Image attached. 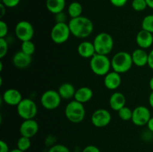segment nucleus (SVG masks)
Instances as JSON below:
<instances>
[{
	"label": "nucleus",
	"mask_w": 153,
	"mask_h": 152,
	"mask_svg": "<svg viewBox=\"0 0 153 152\" xmlns=\"http://www.w3.org/2000/svg\"><path fill=\"white\" fill-rule=\"evenodd\" d=\"M2 99L5 104L10 106H17L22 98V94L16 89L10 88L6 89L2 95Z\"/></svg>",
	"instance_id": "13"
},
{
	"label": "nucleus",
	"mask_w": 153,
	"mask_h": 152,
	"mask_svg": "<svg viewBox=\"0 0 153 152\" xmlns=\"http://www.w3.org/2000/svg\"><path fill=\"white\" fill-rule=\"evenodd\" d=\"M8 33V26L2 19L0 20V38H5Z\"/></svg>",
	"instance_id": "31"
},
{
	"label": "nucleus",
	"mask_w": 153,
	"mask_h": 152,
	"mask_svg": "<svg viewBox=\"0 0 153 152\" xmlns=\"http://www.w3.org/2000/svg\"><path fill=\"white\" fill-rule=\"evenodd\" d=\"M82 11H83V7L82 4L78 1H73L69 4L67 7V13L71 19L82 16Z\"/></svg>",
	"instance_id": "23"
},
{
	"label": "nucleus",
	"mask_w": 153,
	"mask_h": 152,
	"mask_svg": "<svg viewBox=\"0 0 153 152\" xmlns=\"http://www.w3.org/2000/svg\"><path fill=\"white\" fill-rule=\"evenodd\" d=\"M64 113L67 119L72 123H80L85 117V109L83 104L76 100H72L67 104Z\"/></svg>",
	"instance_id": "4"
},
{
	"label": "nucleus",
	"mask_w": 153,
	"mask_h": 152,
	"mask_svg": "<svg viewBox=\"0 0 153 152\" xmlns=\"http://www.w3.org/2000/svg\"><path fill=\"white\" fill-rule=\"evenodd\" d=\"M149 88L151 89V90L153 91V77H151L150 80H149Z\"/></svg>",
	"instance_id": "42"
},
{
	"label": "nucleus",
	"mask_w": 153,
	"mask_h": 152,
	"mask_svg": "<svg viewBox=\"0 0 153 152\" xmlns=\"http://www.w3.org/2000/svg\"><path fill=\"white\" fill-rule=\"evenodd\" d=\"M136 43L140 49H149L153 44V34L141 29L136 36Z\"/></svg>",
	"instance_id": "15"
},
{
	"label": "nucleus",
	"mask_w": 153,
	"mask_h": 152,
	"mask_svg": "<svg viewBox=\"0 0 153 152\" xmlns=\"http://www.w3.org/2000/svg\"><path fill=\"white\" fill-rule=\"evenodd\" d=\"M48 152H70L67 146L61 144L55 145L49 148Z\"/></svg>",
	"instance_id": "30"
},
{
	"label": "nucleus",
	"mask_w": 153,
	"mask_h": 152,
	"mask_svg": "<svg viewBox=\"0 0 153 152\" xmlns=\"http://www.w3.org/2000/svg\"><path fill=\"white\" fill-rule=\"evenodd\" d=\"M78 54L83 58H90L97 54L94 43L89 41H83L79 43L77 48Z\"/></svg>",
	"instance_id": "17"
},
{
	"label": "nucleus",
	"mask_w": 153,
	"mask_h": 152,
	"mask_svg": "<svg viewBox=\"0 0 153 152\" xmlns=\"http://www.w3.org/2000/svg\"><path fill=\"white\" fill-rule=\"evenodd\" d=\"M0 152H10L8 145L3 140L0 141Z\"/></svg>",
	"instance_id": "36"
},
{
	"label": "nucleus",
	"mask_w": 153,
	"mask_h": 152,
	"mask_svg": "<svg viewBox=\"0 0 153 152\" xmlns=\"http://www.w3.org/2000/svg\"><path fill=\"white\" fill-rule=\"evenodd\" d=\"M68 25L72 35L79 39L87 38L94 31V23L86 16L70 19Z\"/></svg>",
	"instance_id": "1"
},
{
	"label": "nucleus",
	"mask_w": 153,
	"mask_h": 152,
	"mask_svg": "<svg viewBox=\"0 0 153 152\" xmlns=\"http://www.w3.org/2000/svg\"><path fill=\"white\" fill-rule=\"evenodd\" d=\"M1 3L5 6L6 7H15L19 4L20 0H1Z\"/></svg>",
	"instance_id": "32"
},
{
	"label": "nucleus",
	"mask_w": 153,
	"mask_h": 152,
	"mask_svg": "<svg viewBox=\"0 0 153 152\" xmlns=\"http://www.w3.org/2000/svg\"><path fill=\"white\" fill-rule=\"evenodd\" d=\"M146 126H147L148 129L149 130V131L153 133V116H152V117L150 118V119H149V121L148 122Z\"/></svg>",
	"instance_id": "39"
},
{
	"label": "nucleus",
	"mask_w": 153,
	"mask_h": 152,
	"mask_svg": "<svg viewBox=\"0 0 153 152\" xmlns=\"http://www.w3.org/2000/svg\"><path fill=\"white\" fill-rule=\"evenodd\" d=\"M71 34L68 24L66 22H56L51 30L50 37L52 42L56 44H63L70 38Z\"/></svg>",
	"instance_id": "6"
},
{
	"label": "nucleus",
	"mask_w": 153,
	"mask_h": 152,
	"mask_svg": "<svg viewBox=\"0 0 153 152\" xmlns=\"http://www.w3.org/2000/svg\"><path fill=\"white\" fill-rule=\"evenodd\" d=\"M111 121V115L105 109H98L91 116V122L97 128H105L110 124Z\"/></svg>",
	"instance_id": "11"
},
{
	"label": "nucleus",
	"mask_w": 153,
	"mask_h": 152,
	"mask_svg": "<svg viewBox=\"0 0 153 152\" xmlns=\"http://www.w3.org/2000/svg\"><path fill=\"white\" fill-rule=\"evenodd\" d=\"M55 20H56V22H66V18L65 14L64 13V11L61 12L59 13H57L55 14Z\"/></svg>",
	"instance_id": "35"
},
{
	"label": "nucleus",
	"mask_w": 153,
	"mask_h": 152,
	"mask_svg": "<svg viewBox=\"0 0 153 152\" xmlns=\"http://www.w3.org/2000/svg\"><path fill=\"white\" fill-rule=\"evenodd\" d=\"M93 95H94V92L91 88L88 86H82L76 89L74 100L82 104H85L91 101V98H93Z\"/></svg>",
	"instance_id": "20"
},
{
	"label": "nucleus",
	"mask_w": 153,
	"mask_h": 152,
	"mask_svg": "<svg viewBox=\"0 0 153 152\" xmlns=\"http://www.w3.org/2000/svg\"><path fill=\"white\" fill-rule=\"evenodd\" d=\"M149 105H150V107L153 109V91H152V92L149 94Z\"/></svg>",
	"instance_id": "40"
},
{
	"label": "nucleus",
	"mask_w": 153,
	"mask_h": 152,
	"mask_svg": "<svg viewBox=\"0 0 153 152\" xmlns=\"http://www.w3.org/2000/svg\"><path fill=\"white\" fill-rule=\"evenodd\" d=\"M147 7L146 0H133L131 2V7L137 12L143 11Z\"/></svg>",
	"instance_id": "28"
},
{
	"label": "nucleus",
	"mask_w": 153,
	"mask_h": 152,
	"mask_svg": "<svg viewBox=\"0 0 153 152\" xmlns=\"http://www.w3.org/2000/svg\"><path fill=\"white\" fill-rule=\"evenodd\" d=\"M152 142H153V137H152Z\"/></svg>",
	"instance_id": "44"
},
{
	"label": "nucleus",
	"mask_w": 153,
	"mask_h": 152,
	"mask_svg": "<svg viewBox=\"0 0 153 152\" xmlns=\"http://www.w3.org/2000/svg\"><path fill=\"white\" fill-rule=\"evenodd\" d=\"M90 67L93 72L98 76H105L110 72L111 68V61L108 55L96 54L91 58Z\"/></svg>",
	"instance_id": "3"
},
{
	"label": "nucleus",
	"mask_w": 153,
	"mask_h": 152,
	"mask_svg": "<svg viewBox=\"0 0 153 152\" xmlns=\"http://www.w3.org/2000/svg\"><path fill=\"white\" fill-rule=\"evenodd\" d=\"M147 3V6L150 7L151 9H153V0H146Z\"/></svg>",
	"instance_id": "41"
},
{
	"label": "nucleus",
	"mask_w": 153,
	"mask_h": 152,
	"mask_svg": "<svg viewBox=\"0 0 153 152\" xmlns=\"http://www.w3.org/2000/svg\"><path fill=\"white\" fill-rule=\"evenodd\" d=\"M46 7L50 13L55 15L64 11L66 7V0H46Z\"/></svg>",
	"instance_id": "22"
},
{
	"label": "nucleus",
	"mask_w": 153,
	"mask_h": 152,
	"mask_svg": "<svg viewBox=\"0 0 153 152\" xmlns=\"http://www.w3.org/2000/svg\"><path fill=\"white\" fill-rule=\"evenodd\" d=\"M76 89L70 83H64L58 87V92L61 98L66 100L74 98Z\"/></svg>",
	"instance_id": "21"
},
{
	"label": "nucleus",
	"mask_w": 153,
	"mask_h": 152,
	"mask_svg": "<svg viewBox=\"0 0 153 152\" xmlns=\"http://www.w3.org/2000/svg\"><path fill=\"white\" fill-rule=\"evenodd\" d=\"M94 45L97 54L108 55L114 49V39L110 34L102 32L97 34L94 40Z\"/></svg>",
	"instance_id": "5"
},
{
	"label": "nucleus",
	"mask_w": 153,
	"mask_h": 152,
	"mask_svg": "<svg viewBox=\"0 0 153 152\" xmlns=\"http://www.w3.org/2000/svg\"><path fill=\"white\" fill-rule=\"evenodd\" d=\"M8 51V43L5 38H0V58L2 59L6 56Z\"/></svg>",
	"instance_id": "29"
},
{
	"label": "nucleus",
	"mask_w": 153,
	"mask_h": 152,
	"mask_svg": "<svg viewBox=\"0 0 153 152\" xmlns=\"http://www.w3.org/2000/svg\"><path fill=\"white\" fill-rule=\"evenodd\" d=\"M148 56L149 53H147L145 49L140 48L135 49L131 54L133 64L138 67L145 66L148 64Z\"/></svg>",
	"instance_id": "19"
},
{
	"label": "nucleus",
	"mask_w": 153,
	"mask_h": 152,
	"mask_svg": "<svg viewBox=\"0 0 153 152\" xmlns=\"http://www.w3.org/2000/svg\"><path fill=\"white\" fill-rule=\"evenodd\" d=\"M128 0H110V2L117 7H121L126 5Z\"/></svg>",
	"instance_id": "33"
},
{
	"label": "nucleus",
	"mask_w": 153,
	"mask_h": 152,
	"mask_svg": "<svg viewBox=\"0 0 153 152\" xmlns=\"http://www.w3.org/2000/svg\"><path fill=\"white\" fill-rule=\"evenodd\" d=\"M122 79L120 74L117 72H109L104 76V85L108 89L114 90L117 89L121 84Z\"/></svg>",
	"instance_id": "14"
},
{
	"label": "nucleus",
	"mask_w": 153,
	"mask_h": 152,
	"mask_svg": "<svg viewBox=\"0 0 153 152\" xmlns=\"http://www.w3.org/2000/svg\"><path fill=\"white\" fill-rule=\"evenodd\" d=\"M13 63L16 68L18 69H25L29 66L32 61L31 56L24 53L22 51L16 52L13 55Z\"/></svg>",
	"instance_id": "16"
},
{
	"label": "nucleus",
	"mask_w": 153,
	"mask_h": 152,
	"mask_svg": "<svg viewBox=\"0 0 153 152\" xmlns=\"http://www.w3.org/2000/svg\"><path fill=\"white\" fill-rule=\"evenodd\" d=\"M17 113L23 120L32 119L37 114V106L33 100L30 98H23L16 106Z\"/></svg>",
	"instance_id": "7"
},
{
	"label": "nucleus",
	"mask_w": 153,
	"mask_h": 152,
	"mask_svg": "<svg viewBox=\"0 0 153 152\" xmlns=\"http://www.w3.org/2000/svg\"><path fill=\"white\" fill-rule=\"evenodd\" d=\"M15 35L21 42L31 40L34 34L33 25L25 20L19 21L15 26Z\"/></svg>",
	"instance_id": "9"
},
{
	"label": "nucleus",
	"mask_w": 153,
	"mask_h": 152,
	"mask_svg": "<svg viewBox=\"0 0 153 152\" xmlns=\"http://www.w3.org/2000/svg\"><path fill=\"white\" fill-rule=\"evenodd\" d=\"M111 61V68L114 71L122 74L131 69L133 64L131 55L127 52H119L113 56Z\"/></svg>",
	"instance_id": "2"
},
{
	"label": "nucleus",
	"mask_w": 153,
	"mask_h": 152,
	"mask_svg": "<svg viewBox=\"0 0 153 152\" xmlns=\"http://www.w3.org/2000/svg\"><path fill=\"white\" fill-rule=\"evenodd\" d=\"M148 66L151 69L153 70V49L149 52V56H148Z\"/></svg>",
	"instance_id": "37"
},
{
	"label": "nucleus",
	"mask_w": 153,
	"mask_h": 152,
	"mask_svg": "<svg viewBox=\"0 0 153 152\" xmlns=\"http://www.w3.org/2000/svg\"><path fill=\"white\" fill-rule=\"evenodd\" d=\"M133 110H131L129 107H123L118 111V116L123 121H130L132 118Z\"/></svg>",
	"instance_id": "27"
},
{
	"label": "nucleus",
	"mask_w": 153,
	"mask_h": 152,
	"mask_svg": "<svg viewBox=\"0 0 153 152\" xmlns=\"http://www.w3.org/2000/svg\"><path fill=\"white\" fill-rule=\"evenodd\" d=\"M82 152H100V150L98 147L94 145H90L84 148Z\"/></svg>",
	"instance_id": "34"
},
{
	"label": "nucleus",
	"mask_w": 153,
	"mask_h": 152,
	"mask_svg": "<svg viewBox=\"0 0 153 152\" xmlns=\"http://www.w3.org/2000/svg\"><path fill=\"white\" fill-rule=\"evenodd\" d=\"M142 29L153 34V14L145 16L141 22Z\"/></svg>",
	"instance_id": "26"
},
{
	"label": "nucleus",
	"mask_w": 153,
	"mask_h": 152,
	"mask_svg": "<svg viewBox=\"0 0 153 152\" xmlns=\"http://www.w3.org/2000/svg\"><path fill=\"white\" fill-rule=\"evenodd\" d=\"M6 13V7L1 3L0 4V17L2 18L4 16V14Z\"/></svg>",
	"instance_id": "38"
},
{
	"label": "nucleus",
	"mask_w": 153,
	"mask_h": 152,
	"mask_svg": "<svg viewBox=\"0 0 153 152\" xmlns=\"http://www.w3.org/2000/svg\"><path fill=\"white\" fill-rule=\"evenodd\" d=\"M16 147L18 149L22 151H26L31 147V139L21 136L19 139L17 140Z\"/></svg>",
	"instance_id": "25"
},
{
	"label": "nucleus",
	"mask_w": 153,
	"mask_h": 152,
	"mask_svg": "<svg viewBox=\"0 0 153 152\" xmlns=\"http://www.w3.org/2000/svg\"><path fill=\"white\" fill-rule=\"evenodd\" d=\"M126 104V98L124 94L120 92H115L111 95L109 104L111 108L115 111H119L121 108L125 107Z\"/></svg>",
	"instance_id": "18"
},
{
	"label": "nucleus",
	"mask_w": 153,
	"mask_h": 152,
	"mask_svg": "<svg viewBox=\"0 0 153 152\" xmlns=\"http://www.w3.org/2000/svg\"><path fill=\"white\" fill-rule=\"evenodd\" d=\"M151 116L150 110L145 106H138L133 110L131 122L136 126H144L147 125Z\"/></svg>",
	"instance_id": "10"
},
{
	"label": "nucleus",
	"mask_w": 153,
	"mask_h": 152,
	"mask_svg": "<svg viewBox=\"0 0 153 152\" xmlns=\"http://www.w3.org/2000/svg\"><path fill=\"white\" fill-rule=\"evenodd\" d=\"M35 45L31 40H27V41L22 42L21 44V51L27 55L32 56L33 54L35 52Z\"/></svg>",
	"instance_id": "24"
},
{
	"label": "nucleus",
	"mask_w": 153,
	"mask_h": 152,
	"mask_svg": "<svg viewBox=\"0 0 153 152\" xmlns=\"http://www.w3.org/2000/svg\"><path fill=\"white\" fill-rule=\"evenodd\" d=\"M61 97L58 91L49 89L43 92L40 98V103L45 109L49 110L58 108L61 102Z\"/></svg>",
	"instance_id": "8"
},
{
	"label": "nucleus",
	"mask_w": 153,
	"mask_h": 152,
	"mask_svg": "<svg viewBox=\"0 0 153 152\" xmlns=\"http://www.w3.org/2000/svg\"><path fill=\"white\" fill-rule=\"evenodd\" d=\"M10 152H24V151H22L19 150V149H18L17 148H16L13 149V150H12V151H10Z\"/></svg>",
	"instance_id": "43"
},
{
	"label": "nucleus",
	"mask_w": 153,
	"mask_h": 152,
	"mask_svg": "<svg viewBox=\"0 0 153 152\" xmlns=\"http://www.w3.org/2000/svg\"><path fill=\"white\" fill-rule=\"evenodd\" d=\"M39 131V125L34 119H25L21 123L19 127V133L22 137L32 138Z\"/></svg>",
	"instance_id": "12"
}]
</instances>
